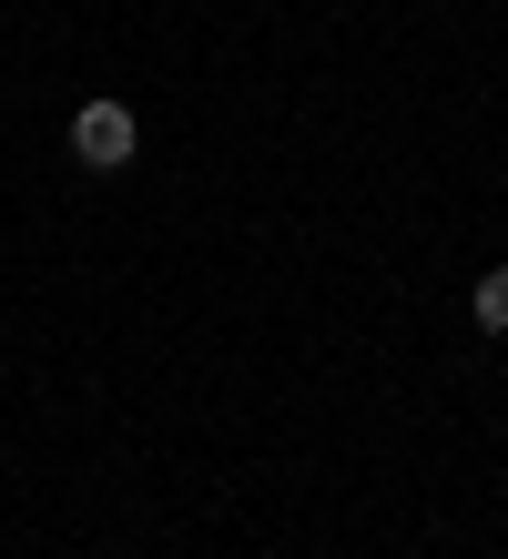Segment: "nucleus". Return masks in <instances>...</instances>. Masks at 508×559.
Returning <instances> with one entry per match:
<instances>
[{"label":"nucleus","instance_id":"nucleus-1","mask_svg":"<svg viewBox=\"0 0 508 559\" xmlns=\"http://www.w3.org/2000/svg\"><path fill=\"white\" fill-rule=\"evenodd\" d=\"M72 153L92 163V174H122V163L143 153V122H132V103H82V112H72Z\"/></svg>","mask_w":508,"mask_h":559},{"label":"nucleus","instance_id":"nucleus-2","mask_svg":"<svg viewBox=\"0 0 508 559\" xmlns=\"http://www.w3.org/2000/svg\"><path fill=\"white\" fill-rule=\"evenodd\" d=\"M468 316H479L488 336H508V265H488V275H479V295H468Z\"/></svg>","mask_w":508,"mask_h":559}]
</instances>
